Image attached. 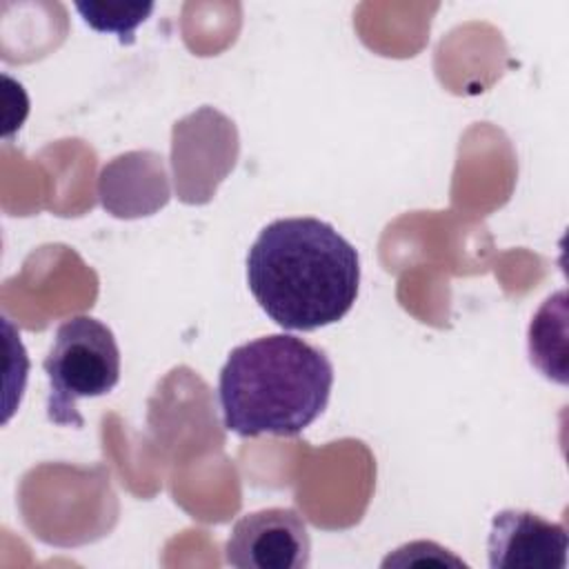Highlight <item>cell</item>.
<instances>
[{
    "mask_svg": "<svg viewBox=\"0 0 569 569\" xmlns=\"http://www.w3.org/2000/svg\"><path fill=\"white\" fill-rule=\"evenodd\" d=\"M247 284L276 325L313 331L338 322L353 307L360 258L329 222L280 218L253 240L247 253Z\"/></svg>",
    "mask_w": 569,
    "mask_h": 569,
    "instance_id": "cell-1",
    "label": "cell"
},
{
    "mask_svg": "<svg viewBox=\"0 0 569 569\" xmlns=\"http://www.w3.org/2000/svg\"><path fill=\"white\" fill-rule=\"evenodd\" d=\"M333 387L329 356L289 333L231 349L218 378L227 431L242 438L298 436L325 409Z\"/></svg>",
    "mask_w": 569,
    "mask_h": 569,
    "instance_id": "cell-2",
    "label": "cell"
},
{
    "mask_svg": "<svg viewBox=\"0 0 569 569\" xmlns=\"http://www.w3.org/2000/svg\"><path fill=\"white\" fill-rule=\"evenodd\" d=\"M42 367L49 380V422L82 427L78 400L107 396L118 385L120 349L104 322L91 316H73L56 329Z\"/></svg>",
    "mask_w": 569,
    "mask_h": 569,
    "instance_id": "cell-3",
    "label": "cell"
},
{
    "mask_svg": "<svg viewBox=\"0 0 569 569\" xmlns=\"http://www.w3.org/2000/svg\"><path fill=\"white\" fill-rule=\"evenodd\" d=\"M224 558L238 569H305L311 538L296 509L269 507L244 513L231 527Z\"/></svg>",
    "mask_w": 569,
    "mask_h": 569,
    "instance_id": "cell-4",
    "label": "cell"
},
{
    "mask_svg": "<svg viewBox=\"0 0 569 569\" xmlns=\"http://www.w3.org/2000/svg\"><path fill=\"white\" fill-rule=\"evenodd\" d=\"M569 538L560 522L527 509H502L487 540L491 569H565Z\"/></svg>",
    "mask_w": 569,
    "mask_h": 569,
    "instance_id": "cell-5",
    "label": "cell"
},
{
    "mask_svg": "<svg viewBox=\"0 0 569 569\" xmlns=\"http://www.w3.org/2000/svg\"><path fill=\"white\" fill-rule=\"evenodd\" d=\"M82 20L96 31L116 33L120 42L129 44L138 24L153 11V2H78Z\"/></svg>",
    "mask_w": 569,
    "mask_h": 569,
    "instance_id": "cell-6",
    "label": "cell"
}]
</instances>
